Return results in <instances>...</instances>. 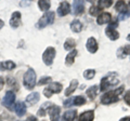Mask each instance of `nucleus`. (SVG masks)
<instances>
[{"label":"nucleus","mask_w":130,"mask_h":121,"mask_svg":"<svg viewBox=\"0 0 130 121\" xmlns=\"http://www.w3.org/2000/svg\"><path fill=\"white\" fill-rule=\"evenodd\" d=\"M118 82H119V80L117 79V75L115 72H109V74H107L102 80H101V87H100L101 89L100 90L102 92H104V91H106L109 87L116 86Z\"/></svg>","instance_id":"1"},{"label":"nucleus","mask_w":130,"mask_h":121,"mask_svg":"<svg viewBox=\"0 0 130 121\" xmlns=\"http://www.w3.org/2000/svg\"><path fill=\"white\" fill-rule=\"evenodd\" d=\"M123 91H124V87H120L118 90L107 92V93H105L102 97H101V103H102L103 105H108V104L117 102V100H118V95Z\"/></svg>","instance_id":"2"},{"label":"nucleus","mask_w":130,"mask_h":121,"mask_svg":"<svg viewBox=\"0 0 130 121\" xmlns=\"http://www.w3.org/2000/svg\"><path fill=\"white\" fill-rule=\"evenodd\" d=\"M23 83L25 86L26 89H32L36 84V72L34 71V69H28L25 75H24L23 78Z\"/></svg>","instance_id":"3"},{"label":"nucleus","mask_w":130,"mask_h":121,"mask_svg":"<svg viewBox=\"0 0 130 121\" xmlns=\"http://www.w3.org/2000/svg\"><path fill=\"white\" fill-rule=\"evenodd\" d=\"M55 57V49L52 47H49L46 49L44 53L42 55V59H43V63L46 64L47 66H51L52 63H53V59Z\"/></svg>","instance_id":"4"},{"label":"nucleus","mask_w":130,"mask_h":121,"mask_svg":"<svg viewBox=\"0 0 130 121\" xmlns=\"http://www.w3.org/2000/svg\"><path fill=\"white\" fill-rule=\"evenodd\" d=\"M61 91H62V84L59 82H51L47 89H44L43 93L47 97H51L53 93H60Z\"/></svg>","instance_id":"5"},{"label":"nucleus","mask_w":130,"mask_h":121,"mask_svg":"<svg viewBox=\"0 0 130 121\" xmlns=\"http://www.w3.org/2000/svg\"><path fill=\"white\" fill-rule=\"evenodd\" d=\"M14 100H15V94L12 91H8L6 93V95H5V97H3V99H2V103L7 108L11 109Z\"/></svg>","instance_id":"6"},{"label":"nucleus","mask_w":130,"mask_h":121,"mask_svg":"<svg viewBox=\"0 0 130 121\" xmlns=\"http://www.w3.org/2000/svg\"><path fill=\"white\" fill-rule=\"evenodd\" d=\"M71 12V6L68 2H61L60 6L58 8V14L59 16H65V15H67L68 13Z\"/></svg>","instance_id":"7"},{"label":"nucleus","mask_w":130,"mask_h":121,"mask_svg":"<svg viewBox=\"0 0 130 121\" xmlns=\"http://www.w3.org/2000/svg\"><path fill=\"white\" fill-rule=\"evenodd\" d=\"M48 114H49V117H50L51 121H59L60 107H58V106H50V108L48 109Z\"/></svg>","instance_id":"8"},{"label":"nucleus","mask_w":130,"mask_h":121,"mask_svg":"<svg viewBox=\"0 0 130 121\" xmlns=\"http://www.w3.org/2000/svg\"><path fill=\"white\" fill-rule=\"evenodd\" d=\"M86 46H87V50L90 52V53H95V52L98 51V48H99L96 40L93 37H90L87 40V44H86Z\"/></svg>","instance_id":"9"},{"label":"nucleus","mask_w":130,"mask_h":121,"mask_svg":"<svg viewBox=\"0 0 130 121\" xmlns=\"http://www.w3.org/2000/svg\"><path fill=\"white\" fill-rule=\"evenodd\" d=\"M10 25L13 28H18L21 25V13L20 12H14L12 14V17L10 19Z\"/></svg>","instance_id":"10"},{"label":"nucleus","mask_w":130,"mask_h":121,"mask_svg":"<svg viewBox=\"0 0 130 121\" xmlns=\"http://www.w3.org/2000/svg\"><path fill=\"white\" fill-rule=\"evenodd\" d=\"M112 15L108 13V12H103V13H101L99 16H98V19H96V23L99 24V25H103V24H106L108 22H111L112 19Z\"/></svg>","instance_id":"11"},{"label":"nucleus","mask_w":130,"mask_h":121,"mask_svg":"<svg viewBox=\"0 0 130 121\" xmlns=\"http://www.w3.org/2000/svg\"><path fill=\"white\" fill-rule=\"evenodd\" d=\"M105 33H106L107 35V37L111 39V40H116V39H118L119 38V34H118V31H117L114 27H111V26H108L106 29H105Z\"/></svg>","instance_id":"12"},{"label":"nucleus","mask_w":130,"mask_h":121,"mask_svg":"<svg viewBox=\"0 0 130 121\" xmlns=\"http://www.w3.org/2000/svg\"><path fill=\"white\" fill-rule=\"evenodd\" d=\"M73 9H74V14H76V15L83 13L84 9H85L84 2H83V1H79V0H77V1H74V3H73Z\"/></svg>","instance_id":"13"},{"label":"nucleus","mask_w":130,"mask_h":121,"mask_svg":"<svg viewBox=\"0 0 130 121\" xmlns=\"http://www.w3.org/2000/svg\"><path fill=\"white\" fill-rule=\"evenodd\" d=\"M93 118H94V112L92 110H88L79 116V121H93Z\"/></svg>","instance_id":"14"},{"label":"nucleus","mask_w":130,"mask_h":121,"mask_svg":"<svg viewBox=\"0 0 130 121\" xmlns=\"http://www.w3.org/2000/svg\"><path fill=\"white\" fill-rule=\"evenodd\" d=\"M15 112L19 117L24 116L26 114V105L24 103H22V102H19L15 105Z\"/></svg>","instance_id":"15"},{"label":"nucleus","mask_w":130,"mask_h":121,"mask_svg":"<svg viewBox=\"0 0 130 121\" xmlns=\"http://www.w3.org/2000/svg\"><path fill=\"white\" fill-rule=\"evenodd\" d=\"M77 117V111L76 110H67L65 111V114L63 116L64 121H76Z\"/></svg>","instance_id":"16"},{"label":"nucleus","mask_w":130,"mask_h":121,"mask_svg":"<svg viewBox=\"0 0 130 121\" xmlns=\"http://www.w3.org/2000/svg\"><path fill=\"white\" fill-rule=\"evenodd\" d=\"M39 98H40V94L38 92H32V93H30L29 95H27L26 102L28 104H36L39 100Z\"/></svg>","instance_id":"17"},{"label":"nucleus","mask_w":130,"mask_h":121,"mask_svg":"<svg viewBox=\"0 0 130 121\" xmlns=\"http://www.w3.org/2000/svg\"><path fill=\"white\" fill-rule=\"evenodd\" d=\"M77 86H78V81H77V79H74L72 80V82L70 84V87H68L66 90H65V96H70L73 92H74L76 90Z\"/></svg>","instance_id":"18"},{"label":"nucleus","mask_w":130,"mask_h":121,"mask_svg":"<svg viewBox=\"0 0 130 121\" xmlns=\"http://www.w3.org/2000/svg\"><path fill=\"white\" fill-rule=\"evenodd\" d=\"M77 55V50H74V51H71L70 53L67 54L66 58H65V64H66L67 66H71L73 65V63H74V59Z\"/></svg>","instance_id":"19"},{"label":"nucleus","mask_w":130,"mask_h":121,"mask_svg":"<svg viewBox=\"0 0 130 121\" xmlns=\"http://www.w3.org/2000/svg\"><path fill=\"white\" fill-rule=\"evenodd\" d=\"M71 29L74 31V33H80L81 29H83V24H81L78 19H75L71 23Z\"/></svg>","instance_id":"20"},{"label":"nucleus","mask_w":130,"mask_h":121,"mask_svg":"<svg viewBox=\"0 0 130 121\" xmlns=\"http://www.w3.org/2000/svg\"><path fill=\"white\" fill-rule=\"evenodd\" d=\"M15 67V64L12 61H6V62H1L0 63V68L1 69H6V70H11Z\"/></svg>","instance_id":"21"},{"label":"nucleus","mask_w":130,"mask_h":121,"mask_svg":"<svg viewBox=\"0 0 130 121\" xmlns=\"http://www.w3.org/2000/svg\"><path fill=\"white\" fill-rule=\"evenodd\" d=\"M98 91H99V88H98L96 86H93L91 88H89L87 90V95L89 96V98H90V99H94L95 96H96Z\"/></svg>","instance_id":"22"},{"label":"nucleus","mask_w":130,"mask_h":121,"mask_svg":"<svg viewBox=\"0 0 130 121\" xmlns=\"http://www.w3.org/2000/svg\"><path fill=\"white\" fill-rule=\"evenodd\" d=\"M116 11H118L119 13H124V12H127V6L124 1H117L116 6H115Z\"/></svg>","instance_id":"23"},{"label":"nucleus","mask_w":130,"mask_h":121,"mask_svg":"<svg viewBox=\"0 0 130 121\" xmlns=\"http://www.w3.org/2000/svg\"><path fill=\"white\" fill-rule=\"evenodd\" d=\"M50 2L46 1V0H41V1H38V7L41 11H47L50 9Z\"/></svg>","instance_id":"24"},{"label":"nucleus","mask_w":130,"mask_h":121,"mask_svg":"<svg viewBox=\"0 0 130 121\" xmlns=\"http://www.w3.org/2000/svg\"><path fill=\"white\" fill-rule=\"evenodd\" d=\"M47 25H49V23H48V19H47L46 14H43L42 16H41V18L39 19L37 26H38V28H40V29H42V28H44Z\"/></svg>","instance_id":"25"},{"label":"nucleus","mask_w":130,"mask_h":121,"mask_svg":"<svg viewBox=\"0 0 130 121\" xmlns=\"http://www.w3.org/2000/svg\"><path fill=\"white\" fill-rule=\"evenodd\" d=\"M113 5L112 0H100L99 1V8L100 9H106Z\"/></svg>","instance_id":"26"},{"label":"nucleus","mask_w":130,"mask_h":121,"mask_svg":"<svg viewBox=\"0 0 130 121\" xmlns=\"http://www.w3.org/2000/svg\"><path fill=\"white\" fill-rule=\"evenodd\" d=\"M73 103H74V105H76V106H81V105H84L85 103H86V99H85L84 96H76L75 98H73Z\"/></svg>","instance_id":"27"},{"label":"nucleus","mask_w":130,"mask_h":121,"mask_svg":"<svg viewBox=\"0 0 130 121\" xmlns=\"http://www.w3.org/2000/svg\"><path fill=\"white\" fill-rule=\"evenodd\" d=\"M75 41L73 39H67L66 41H65V43H64V49L65 50H72V49H74L75 48Z\"/></svg>","instance_id":"28"},{"label":"nucleus","mask_w":130,"mask_h":121,"mask_svg":"<svg viewBox=\"0 0 130 121\" xmlns=\"http://www.w3.org/2000/svg\"><path fill=\"white\" fill-rule=\"evenodd\" d=\"M94 75H95V70L94 69H87V70H85V72H84V78L90 80V79H92L93 77H94Z\"/></svg>","instance_id":"29"},{"label":"nucleus","mask_w":130,"mask_h":121,"mask_svg":"<svg viewBox=\"0 0 130 121\" xmlns=\"http://www.w3.org/2000/svg\"><path fill=\"white\" fill-rule=\"evenodd\" d=\"M89 12H90V14H91V15H94V16H95V15L99 14V12H100V8H99V7L93 6V7H91V8H90V11H89Z\"/></svg>","instance_id":"30"},{"label":"nucleus","mask_w":130,"mask_h":121,"mask_svg":"<svg viewBox=\"0 0 130 121\" xmlns=\"http://www.w3.org/2000/svg\"><path fill=\"white\" fill-rule=\"evenodd\" d=\"M51 80V78L50 77H43V78H41V80H39V82H38V84H44V83H48L49 81Z\"/></svg>","instance_id":"31"},{"label":"nucleus","mask_w":130,"mask_h":121,"mask_svg":"<svg viewBox=\"0 0 130 121\" xmlns=\"http://www.w3.org/2000/svg\"><path fill=\"white\" fill-rule=\"evenodd\" d=\"M125 102L127 103V105H130V90L126 92V94H125Z\"/></svg>","instance_id":"32"},{"label":"nucleus","mask_w":130,"mask_h":121,"mask_svg":"<svg viewBox=\"0 0 130 121\" xmlns=\"http://www.w3.org/2000/svg\"><path fill=\"white\" fill-rule=\"evenodd\" d=\"M123 50H124L125 55L130 54V44H126V47H125V48H123Z\"/></svg>","instance_id":"33"},{"label":"nucleus","mask_w":130,"mask_h":121,"mask_svg":"<svg viewBox=\"0 0 130 121\" xmlns=\"http://www.w3.org/2000/svg\"><path fill=\"white\" fill-rule=\"evenodd\" d=\"M72 104H74L73 103V98H70V99H67L66 102L64 103V106L65 107H70V106H72Z\"/></svg>","instance_id":"34"},{"label":"nucleus","mask_w":130,"mask_h":121,"mask_svg":"<svg viewBox=\"0 0 130 121\" xmlns=\"http://www.w3.org/2000/svg\"><path fill=\"white\" fill-rule=\"evenodd\" d=\"M127 15H128L127 12H124V13H119L118 18H119V19H125L126 17H127Z\"/></svg>","instance_id":"35"},{"label":"nucleus","mask_w":130,"mask_h":121,"mask_svg":"<svg viewBox=\"0 0 130 121\" xmlns=\"http://www.w3.org/2000/svg\"><path fill=\"white\" fill-rule=\"evenodd\" d=\"M38 115H39V116H41V117H43L44 115H46V114H44L43 108H41V109H39V110H38Z\"/></svg>","instance_id":"36"},{"label":"nucleus","mask_w":130,"mask_h":121,"mask_svg":"<svg viewBox=\"0 0 130 121\" xmlns=\"http://www.w3.org/2000/svg\"><path fill=\"white\" fill-rule=\"evenodd\" d=\"M3 84H5V80H3V78L0 77V90L3 88Z\"/></svg>","instance_id":"37"},{"label":"nucleus","mask_w":130,"mask_h":121,"mask_svg":"<svg viewBox=\"0 0 130 121\" xmlns=\"http://www.w3.org/2000/svg\"><path fill=\"white\" fill-rule=\"evenodd\" d=\"M27 121H38V120H37V119H36V118H35V117H34V116H30V117H29V118H28V119H27Z\"/></svg>","instance_id":"38"},{"label":"nucleus","mask_w":130,"mask_h":121,"mask_svg":"<svg viewBox=\"0 0 130 121\" xmlns=\"http://www.w3.org/2000/svg\"><path fill=\"white\" fill-rule=\"evenodd\" d=\"M119 121H130V117H125V118H121Z\"/></svg>","instance_id":"39"},{"label":"nucleus","mask_w":130,"mask_h":121,"mask_svg":"<svg viewBox=\"0 0 130 121\" xmlns=\"http://www.w3.org/2000/svg\"><path fill=\"white\" fill-rule=\"evenodd\" d=\"M3 26H5V22H3L2 19H0V29H1Z\"/></svg>","instance_id":"40"},{"label":"nucleus","mask_w":130,"mask_h":121,"mask_svg":"<svg viewBox=\"0 0 130 121\" xmlns=\"http://www.w3.org/2000/svg\"><path fill=\"white\" fill-rule=\"evenodd\" d=\"M127 39H128V40H129V41H130V35H129V36H128V37H127Z\"/></svg>","instance_id":"41"},{"label":"nucleus","mask_w":130,"mask_h":121,"mask_svg":"<svg viewBox=\"0 0 130 121\" xmlns=\"http://www.w3.org/2000/svg\"><path fill=\"white\" fill-rule=\"evenodd\" d=\"M129 7H130V2H129Z\"/></svg>","instance_id":"42"}]
</instances>
